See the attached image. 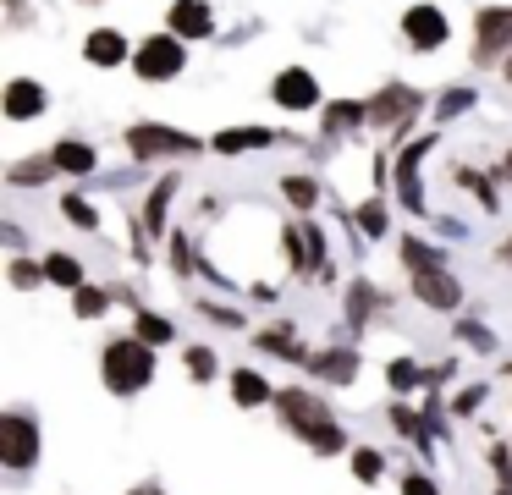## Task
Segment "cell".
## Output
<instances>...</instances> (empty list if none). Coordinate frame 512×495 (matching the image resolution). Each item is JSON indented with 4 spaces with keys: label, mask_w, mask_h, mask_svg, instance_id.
Masks as SVG:
<instances>
[{
    "label": "cell",
    "mask_w": 512,
    "mask_h": 495,
    "mask_svg": "<svg viewBox=\"0 0 512 495\" xmlns=\"http://www.w3.org/2000/svg\"><path fill=\"white\" fill-rule=\"evenodd\" d=\"M149 374H155V358H149V341H111V352H105V385L111 391H138V385H149Z\"/></svg>",
    "instance_id": "6da1fadb"
},
{
    "label": "cell",
    "mask_w": 512,
    "mask_h": 495,
    "mask_svg": "<svg viewBox=\"0 0 512 495\" xmlns=\"http://www.w3.org/2000/svg\"><path fill=\"white\" fill-rule=\"evenodd\" d=\"M182 72V44L171 39V33H160V39H149L144 50H138V77H149V83H166V77Z\"/></svg>",
    "instance_id": "7a4b0ae2"
},
{
    "label": "cell",
    "mask_w": 512,
    "mask_h": 495,
    "mask_svg": "<svg viewBox=\"0 0 512 495\" xmlns=\"http://www.w3.org/2000/svg\"><path fill=\"white\" fill-rule=\"evenodd\" d=\"M0 457L12 468H28L39 457V429L28 418H0Z\"/></svg>",
    "instance_id": "3957f363"
},
{
    "label": "cell",
    "mask_w": 512,
    "mask_h": 495,
    "mask_svg": "<svg viewBox=\"0 0 512 495\" xmlns=\"http://www.w3.org/2000/svg\"><path fill=\"white\" fill-rule=\"evenodd\" d=\"M402 33H408L419 50H435V44L446 39V17H441L435 6H413L408 17H402Z\"/></svg>",
    "instance_id": "277c9868"
},
{
    "label": "cell",
    "mask_w": 512,
    "mask_h": 495,
    "mask_svg": "<svg viewBox=\"0 0 512 495\" xmlns=\"http://www.w3.org/2000/svg\"><path fill=\"white\" fill-rule=\"evenodd\" d=\"M127 143H133V154H177V149H193V138H182V132H166V127H133L127 132Z\"/></svg>",
    "instance_id": "5b68a950"
},
{
    "label": "cell",
    "mask_w": 512,
    "mask_h": 495,
    "mask_svg": "<svg viewBox=\"0 0 512 495\" xmlns=\"http://www.w3.org/2000/svg\"><path fill=\"white\" fill-rule=\"evenodd\" d=\"M276 99H281L287 110H309L314 99H320V88H314L309 72H281V77H276Z\"/></svg>",
    "instance_id": "8992f818"
},
{
    "label": "cell",
    "mask_w": 512,
    "mask_h": 495,
    "mask_svg": "<svg viewBox=\"0 0 512 495\" xmlns=\"http://www.w3.org/2000/svg\"><path fill=\"white\" fill-rule=\"evenodd\" d=\"M281 407H287V418L298 424V435H314V429L325 424V407L314 402V396H303V391H287V396H281Z\"/></svg>",
    "instance_id": "52a82bcc"
},
{
    "label": "cell",
    "mask_w": 512,
    "mask_h": 495,
    "mask_svg": "<svg viewBox=\"0 0 512 495\" xmlns=\"http://www.w3.org/2000/svg\"><path fill=\"white\" fill-rule=\"evenodd\" d=\"M34 110H45V88L28 83V77H17V83L6 88V116L23 121V116H34Z\"/></svg>",
    "instance_id": "ba28073f"
},
{
    "label": "cell",
    "mask_w": 512,
    "mask_h": 495,
    "mask_svg": "<svg viewBox=\"0 0 512 495\" xmlns=\"http://www.w3.org/2000/svg\"><path fill=\"white\" fill-rule=\"evenodd\" d=\"M419 297L424 303H435V308H457V281L452 275H441V270H419Z\"/></svg>",
    "instance_id": "9c48e42d"
},
{
    "label": "cell",
    "mask_w": 512,
    "mask_h": 495,
    "mask_svg": "<svg viewBox=\"0 0 512 495\" xmlns=\"http://www.w3.org/2000/svg\"><path fill=\"white\" fill-rule=\"evenodd\" d=\"M171 33L204 39V33H210V11H204L199 0H177V6H171Z\"/></svg>",
    "instance_id": "30bf717a"
},
{
    "label": "cell",
    "mask_w": 512,
    "mask_h": 495,
    "mask_svg": "<svg viewBox=\"0 0 512 495\" xmlns=\"http://www.w3.org/2000/svg\"><path fill=\"white\" fill-rule=\"evenodd\" d=\"M507 33H512V11H479V55L507 44Z\"/></svg>",
    "instance_id": "8fae6325"
},
{
    "label": "cell",
    "mask_w": 512,
    "mask_h": 495,
    "mask_svg": "<svg viewBox=\"0 0 512 495\" xmlns=\"http://www.w3.org/2000/svg\"><path fill=\"white\" fill-rule=\"evenodd\" d=\"M122 55H127V39H122V33H111V28L89 33V61H94V66H116Z\"/></svg>",
    "instance_id": "7c38bea8"
},
{
    "label": "cell",
    "mask_w": 512,
    "mask_h": 495,
    "mask_svg": "<svg viewBox=\"0 0 512 495\" xmlns=\"http://www.w3.org/2000/svg\"><path fill=\"white\" fill-rule=\"evenodd\" d=\"M408 110H413V94H408V88H402V94H397V88H386V94H380L375 105H369V116H380V121H402Z\"/></svg>",
    "instance_id": "4fadbf2b"
},
{
    "label": "cell",
    "mask_w": 512,
    "mask_h": 495,
    "mask_svg": "<svg viewBox=\"0 0 512 495\" xmlns=\"http://www.w3.org/2000/svg\"><path fill=\"white\" fill-rule=\"evenodd\" d=\"M232 396H237L243 407H254V402H265V396H270V385L259 380L254 369H237V374H232Z\"/></svg>",
    "instance_id": "5bb4252c"
},
{
    "label": "cell",
    "mask_w": 512,
    "mask_h": 495,
    "mask_svg": "<svg viewBox=\"0 0 512 495\" xmlns=\"http://www.w3.org/2000/svg\"><path fill=\"white\" fill-rule=\"evenodd\" d=\"M259 143H270V132L265 127H243V132H221V138H215V149L237 154V149H259Z\"/></svg>",
    "instance_id": "9a60e30c"
},
{
    "label": "cell",
    "mask_w": 512,
    "mask_h": 495,
    "mask_svg": "<svg viewBox=\"0 0 512 495\" xmlns=\"http://www.w3.org/2000/svg\"><path fill=\"white\" fill-rule=\"evenodd\" d=\"M50 160H56L61 171H94V149H83V143H61Z\"/></svg>",
    "instance_id": "2e32d148"
},
{
    "label": "cell",
    "mask_w": 512,
    "mask_h": 495,
    "mask_svg": "<svg viewBox=\"0 0 512 495\" xmlns=\"http://www.w3.org/2000/svg\"><path fill=\"white\" fill-rule=\"evenodd\" d=\"M45 275L56 286H78V259H67V253H50L45 259Z\"/></svg>",
    "instance_id": "e0dca14e"
},
{
    "label": "cell",
    "mask_w": 512,
    "mask_h": 495,
    "mask_svg": "<svg viewBox=\"0 0 512 495\" xmlns=\"http://www.w3.org/2000/svg\"><path fill=\"white\" fill-rule=\"evenodd\" d=\"M287 198H292L298 209H314V198H320V193H314L309 176H287Z\"/></svg>",
    "instance_id": "ac0fdd59"
},
{
    "label": "cell",
    "mask_w": 512,
    "mask_h": 495,
    "mask_svg": "<svg viewBox=\"0 0 512 495\" xmlns=\"http://www.w3.org/2000/svg\"><path fill=\"white\" fill-rule=\"evenodd\" d=\"M138 336L155 347V341H171V325H166V319H155V314H144V319H138Z\"/></svg>",
    "instance_id": "d6986e66"
},
{
    "label": "cell",
    "mask_w": 512,
    "mask_h": 495,
    "mask_svg": "<svg viewBox=\"0 0 512 495\" xmlns=\"http://www.w3.org/2000/svg\"><path fill=\"white\" fill-rule=\"evenodd\" d=\"M72 308H78L83 319H94V314H105V297L94 292V286H78V303H72Z\"/></svg>",
    "instance_id": "ffe728a7"
},
{
    "label": "cell",
    "mask_w": 512,
    "mask_h": 495,
    "mask_svg": "<svg viewBox=\"0 0 512 495\" xmlns=\"http://www.w3.org/2000/svg\"><path fill=\"white\" fill-rule=\"evenodd\" d=\"M309 440H314V446H320V451H342V429H336V424H331V418H325V424H320V429H314V435H309Z\"/></svg>",
    "instance_id": "44dd1931"
},
{
    "label": "cell",
    "mask_w": 512,
    "mask_h": 495,
    "mask_svg": "<svg viewBox=\"0 0 512 495\" xmlns=\"http://www.w3.org/2000/svg\"><path fill=\"white\" fill-rule=\"evenodd\" d=\"M353 468H358V479H364V484H375V479H380V457H375V451H358Z\"/></svg>",
    "instance_id": "7402d4cb"
},
{
    "label": "cell",
    "mask_w": 512,
    "mask_h": 495,
    "mask_svg": "<svg viewBox=\"0 0 512 495\" xmlns=\"http://www.w3.org/2000/svg\"><path fill=\"white\" fill-rule=\"evenodd\" d=\"M369 110L364 105H331V127H353V121H364Z\"/></svg>",
    "instance_id": "603a6c76"
},
{
    "label": "cell",
    "mask_w": 512,
    "mask_h": 495,
    "mask_svg": "<svg viewBox=\"0 0 512 495\" xmlns=\"http://www.w3.org/2000/svg\"><path fill=\"white\" fill-rule=\"evenodd\" d=\"M166 198H171V182H160L155 198H149V226H160V220H166Z\"/></svg>",
    "instance_id": "cb8c5ba5"
},
{
    "label": "cell",
    "mask_w": 512,
    "mask_h": 495,
    "mask_svg": "<svg viewBox=\"0 0 512 495\" xmlns=\"http://www.w3.org/2000/svg\"><path fill=\"white\" fill-rule=\"evenodd\" d=\"M61 209H67V220H72V226H94V209L83 204V198H67Z\"/></svg>",
    "instance_id": "d4e9b609"
},
{
    "label": "cell",
    "mask_w": 512,
    "mask_h": 495,
    "mask_svg": "<svg viewBox=\"0 0 512 495\" xmlns=\"http://www.w3.org/2000/svg\"><path fill=\"white\" fill-rule=\"evenodd\" d=\"M358 220H364L369 237H380V231H386V215H380V204H364V209H358Z\"/></svg>",
    "instance_id": "484cf974"
},
{
    "label": "cell",
    "mask_w": 512,
    "mask_h": 495,
    "mask_svg": "<svg viewBox=\"0 0 512 495\" xmlns=\"http://www.w3.org/2000/svg\"><path fill=\"white\" fill-rule=\"evenodd\" d=\"M188 369L199 374V380H210V374H215V358H210L204 347H193V352H188Z\"/></svg>",
    "instance_id": "4316f807"
},
{
    "label": "cell",
    "mask_w": 512,
    "mask_h": 495,
    "mask_svg": "<svg viewBox=\"0 0 512 495\" xmlns=\"http://www.w3.org/2000/svg\"><path fill=\"white\" fill-rule=\"evenodd\" d=\"M402 253H408L413 270H430V248H424V242H402Z\"/></svg>",
    "instance_id": "83f0119b"
},
{
    "label": "cell",
    "mask_w": 512,
    "mask_h": 495,
    "mask_svg": "<svg viewBox=\"0 0 512 495\" xmlns=\"http://www.w3.org/2000/svg\"><path fill=\"white\" fill-rule=\"evenodd\" d=\"M12 281H17V286H34V281H39V270H34L28 259H17V264H12Z\"/></svg>",
    "instance_id": "f1b7e54d"
},
{
    "label": "cell",
    "mask_w": 512,
    "mask_h": 495,
    "mask_svg": "<svg viewBox=\"0 0 512 495\" xmlns=\"http://www.w3.org/2000/svg\"><path fill=\"white\" fill-rule=\"evenodd\" d=\"M402 495H435V484H430V479H424V473H413V479H408V484H402Z\"/></svg>",
    "instance_id": "f546056e"
},
{
    "label": "cell",
    "mask_w": 512,
    "mask_h": 495,
    "mask_svg": "<svg viewBox=\"0 0 512 495\" xmlns=\"http://www.w3.org/2000/svg\"><path fill=\"white\" fill-rule=\"evenodd\" d=\"M386 380H391V385H408V380H413V363H391Z\"/></svg>",
    "instance_id": "4dcf8cb0"
},
{
    "label": "cell",
    "mask_w": 512,
    "mask_h": 495,
    "mask_svg": "<svg viewBox=\"0 0 512 495\" xmlns=\"http://www.w3.org/2000/svg\"><path fill=\"white\" fill-rule=\"evenodd\" d=\"M138 495H160V490H138Z\"/></svg>",
    "instance_id": "1f68e13d"
},
{
    "label": "cell",
    "mask_w": 512,
    "mask_h": 495,
    "mask_svg": "<svg viewBox=\"0 0 512 495\" xmlns=\"http://www.w3.org/2000/svg\"><path fill=\"white\" fill-rule=\"evenodd\" d=\"M507 259H512V242H507Z\"/></svg>",
    "instance_id": "d6a6232c"
},
{
    "label": "cell",
    "mask_w": 512,
    "mask_h": 495,
    "mask_svg": "<svg viewBox=\"0 0 512 495\" xmlns=\"http://www.w3.org/2000/svg\"><path fill=\"white\" fill-rule=\"evenodd\" d=\"M507 77H512V61H507Z\"/></svg>",
    "instance_id": "836d02e7"
}]
</instances>
